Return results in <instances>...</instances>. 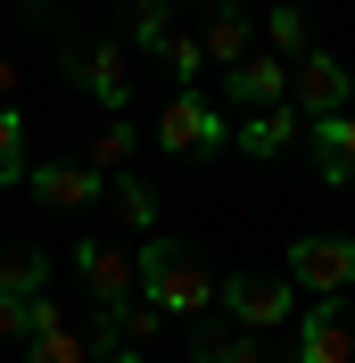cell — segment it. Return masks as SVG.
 Wrapping results in <instances>:
<instances>
[{"mask_svg": "<svg viewBox=\"0 0 355 363\" xmlns=\"http://www.w3.org/2000/svg\"><path fill=\"white\" fill-rule=\"evenodd\" d=\"M133 140H141L133 124H124V116H108V133L91 140V157H83V165H91L99 182H108V174H124V157H133Z\"/></svg>", "mask_w": 355, "mask_h": 363, "instance_id": "19", "label": "cell"}, {"mask_svg": "<svg viewBox=\"0 0 355 363\" xmlns=\"http://www.w3.org/2000/svg\"><path fill=\"white\" fill-rule=\"evenodd\" d=\"M248 42H256V25L231 9V0H215V17L199 25V58H215V67H240V58H248Z\"/></svg>", "mask_w": 355, "mask_h": 363, "instance_id": "13", "label": "cell"}, {"mask_svg": "<svg viewBox=\"0 0 355 363\" xmlns=\"http://www.w3.org/2000/svg\"><path fill=\"white\" fill-rule=\"evenodd\" d=\"M25 190H33L50 215H75V206H91L108 182L91 174V165H58V157H50V165H25Z\"/></svg>", "mask_w": 355, "mask_h": 363, "instance_id": "10", "label": "cell"}, {"mask_svg": "<svg viewBox=\"0 0 355 363\" xmlns=\"http://www.w3.org/2000/svg\"><path fill=\"white\" fill-rule=\"evenodd\" d=\"M9 182H25V116L17 108H0V190Z\"/></svg>", "mask_w": 355, "mask_h": 363, "instance_id": "21", "label": "cell"}, {"mask_svg": "<svg viewBox=\"0 0 355 363\" xmlns=\"http://www.w3.org/2000/svg\"><path fill=\"white\" fill-rule=\"evenodd\" d=\"M67 74L108 116H124V99H133V58H124V42H67Z\"/></svg>", "mask_w": 355, "mask_h": 363, "instance_id": "4", "label": "cell"}, {"mask_svg": "<svg viewBox=\"0 0 355 363\" xmlns=\"http://www.w3.org/2000/svg\"><path fill=\"white\" fill-rule=\"evenodd\" d=\"M314 174L331 182V190H339V182H355V108L314 124Z\"/></svg>", "mask_w": 355, "mask_h": 363, "instance_id": "11", "label": "cell"}, {"mask_svg": "<svg viewBox=\"0 0 355 363\" xmlns=\"http://www.w3.org/2000/svg\"><path fill=\"white\" fill-rule=\"evenodd\" d=\"M347 99H355V74L339 67L331 50H306V58H297V74H289V108L322 124V116H347Z\"/></svg>", "mask_w": 355, "mask_h": 363, "instance_id": "5", "label": "cell"}, {"mask_svg": "<svg viewBox=\"0 0 355 363\" xmlns=\"http://www.w3.org/2000/svg\"><path fill=\"white\" fill-rule=\"evenodd\" d=\"M25 363H99V355H91V339L67 322V330H42V339H25Z\"/></svg>", "mask_w": 355, "mask_h": 363, "instance_id": "18", "label": "cell"}, {"mask_svg": "<svg viewBox=\"0 0 355 363\" xmlns=\"http://www.w3.org/2000/svg\"><path fill=\"white\" fill-rule=\"evenodd\" d=\"M289 281L322 297H347L355 289V240H331V231H306V240H289Z\"/></svg>", "mask_w": 355, "mask_h": 363, "instance_id": "3", "label": "cell"}, {"mask_svg": "<svg viewBox=\"0 0 355 363\" xmlns=\"http://www.w3.org/2000/svg\"><path fill=\"white\" fill-rule=\"evenodd\" d=\"M0 108H17V58L0 50Z\"/></svg>", "mask_w": 355, "mask_h": 363, "instance_id": "25", "label": "cell"}, {"mask_svg": "<svg viewBox=\"0 0 355 363\" xmlns=\"http://www.w3.org/2000/svg\"><path fill=\"white\" fill-rule=\"evenodd\" d=\"M297 124H306V116H297V108H256V116H248V124H240V133H231V140H240L248 157H281L289 140H297Z\"/></svg>", "mask_w": 355, "mask_h": 363, "instance_id": "14", "label": "cell"}, {"mask_svg": "<svg viewBox=\"0 0 355 363\" xmlns=\"http://www.w3.org/2000/svg\"><path fill=\"white\" fill-rule=\"evenodd\" d=\"M223 108H207V91H174L165 99V116H157V149L165 157H215L223 149Z\"/></svg>", "mask_w": 355, "mask_h": 363, "instance_id": "2", "label": "cell"}, {"mask_svg": "<svg viewBox=\"0 0 355 363\" xmlns=\"http://www.w3.org/2000/svg\"><path fill=\"white\" fill-rule=\"evenodd\" d=\"M157 322H165V314H157L149 297H133V306H116V339H124V347H133V355H141V347L157 339Z\"/></svg>", "mask_w": 355, "mask_h": 363, "instance_id": "22", "label": "cell"}, {"mask_svg": "<svg viewBox=\"0 0 355 363\" xmlns=\"http://www.w3.org/2000/svg\"><path fill=\"white\" fill-rule=\"evenodd\" d=\"M256 33H265V50L281 58V67H289V58H306V9H297V0H281V9L256 25Z\"/></svg>", "mask_w": 355, "mask_h": 363, "instance_id": "17", "label": "cell"}, {"mask_svg": "<svg viewBox=\"0 0 355 363\" xmlns=\"http://www.w3.org/2000/svg\"><path fill=\"white\" fill-rule=\"evenodd\" d=\"M223 99L248 108V116H256V108H281V99H289V67L273 58V50H248L240 67H223Z\"/></svg>", "mask_w": 355, "mask_h": 363, "instance_id": "8", "label": "cell"}, {"mask_svg": "<svg viewBox=\"0 0 355 363\" xmlns=\"http://www.w3.org/2000/svg\"><path fill=\"white\" fill-rule=\"evenodd\" d=\"M0 289L9 297H42L50 289V256L42 248H0Z\"/></svg>", "mask_w": 355, "mask_h": 363, "instance_id": "16", "label": "cell"}, {"mask_svg": "<svg viewBox=\"0 0 355 363\" xmlns=\"http://www.w3.org/2000/svg\"><path fill=\"white\" fill-rule=\"evenodd\" d=\"M108 206H116V215H124V223L141 231V240L157 231V190H149L141 174H108Z\"/></svg>", "mask_w": 355, "mask_h": 363, "instance_id": "15", "label": "cell"}, {"mask_svg": "<svg viewBox=\"0 0 355 363\" xmlns=\"http://www.w3.org/2000/svg\"><path fill=\"white\" fill-rule=\"evenodd\" d=\"M190 355H199V363H273L265 347H256V330H223L215 314L190 322Z\"/></svg>", "mask_w": 355, "mask_h": 363, "instance_id": "12", "label": "cell"}, {"mask_svg": "<svg viewBox=\"0 0 355 363\" xmlns=\"http://www.w3.org/2000/svg\"><path fill=\"white\" fill-rule=\"evenodd\" d=\"M133 272H141V297H149L165 322H199V314H215V272H207V256L190 248V240L149 231V240L133 248Z\"/></svg>", "mask_w": 355, "mask_h": 363, "instance_id": "1", "label": "cell"}, {"mask_svg": "<svg viewBox=\"0 0 355 363\" xmlns=\"http://www.w3.org/2000/svg\"><path fill=\"white\" fill-rule=\"evenodd\" d=\"M165 33H174V0H133V50H165Z\"/></svg>", "mask_w": 355, "mask_h": 363, "instance_id": "20", "label": "cell"}, {"mask_svg": "<svg viewBox=\"0 0 355 363\" xmlns=\"http://www.w3.org/2000/svg\"><path fill=\"white\" fill-rule=\"evenodd\" d=\"M0 339H25V297L0 289Z\"/></svg>", "mask_w": 355, "mask_h": 363, "instance_id": "24", "label": "cell"}, {"mask_svg": "<svg viewBox=\"0 0 355 363\" xmlns=\"http://www.w3.org/2000/svg\"><path fill=\"white\" fill-rule=\"evenodd\" d=\"M99 363H149V355H133V347H116V355H99Z\"/></svg>", "mask_w": 355, "mask_h": 363, "instance_id": "26", "label": "cell"}, {"mask_svg": "<svg viewBox=\"0 0 355 363\" xmlns=\"http://www.w3.org/2000/svg\"><path fill=\"white\" fill-rule=\"evenodd\" d=\"M281 363H297V355H281Z\"/></svg>", "mask_w": 355, "mask_h": 363, "instance_id": "28", "label": "cell"}, {"mask_svg": "<svg viewBox=\"0 0 355 363\" xmlns=\"http://www.w3.org/2000/svg\"><path fill=\"white\" fill-rule=\"evenodd\" d=\"M33 17H42V25H50V17H58V0H33Z\"/></svg>", "mask_w": 355, "mask_h": 363, "instance_id": "27", "label": "cell"}, {"mask_svg": "<svg viewBox=\"0 0 355 363\" xmlns=\"http://www.w3.org/2000/svg\"><path fill=\"white\" fill-rule=\"evenodd\" d=\"M42 330H67V297H58V289L25 297V339H42Z\"/></svg>", "mask_w": 355, "mask_h": 363, "instance_id": "23", "label": "cell"}, {"mask_svg": "<svg viewBox=\"0 0 355 363\" xmlns=\"http://www.w3.org/2000/svg\"><path fill=\"white\" fill-rule=\"evenodd\" d=\"M75 272H83L91 306H133L141 297V272H133V256L116 240H75Z\"/></svg>", "mask_w": 355, "mask_h": 363, "instance_id": "6", "label": "cell"}, {"mask_svg": "<svg viewBox=\"0 0 355 363\" xmlns=\"http://www.w3.org/2000/svg\"><path fill=\"white\" fill-rule=\"evenodd\" d=\"M215 306L240 322V330H273V322H289V289L265 281V272H231V281H215Z\"/></svg>", "mask_w": 355, "mask_h": 363, "instance_id": "7", "label": "cell"}, {"mask_svg": "<svg viewBox=\"0 0 355 363\" xmlns=\"http://www.w3.org/2000/svg\"><path fill=\"white\" fill-rule=\"evenodd\" d=\"M297 363H355V322L339 314V297L297 314Z\"/></svg>", "mask_w": 355, "mask_h": 363, "instance_id": "9", "label": "cell"}]
</instances>
